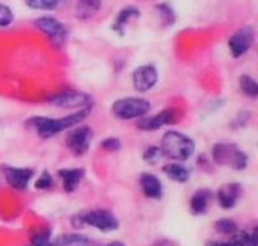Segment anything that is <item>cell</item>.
I'll return each instance as SVG.
<instances>
[{
  "label": "cell",
  "instance_id": "cell-1",
  "mask_svg": "<svg viewBox=\"0 0 258 246\" xmlns=\"http://www.w3.org/2000/svg\"><path fill=\"white\" fill-rule=\"evenodd\" d=\"M91 113V109H80L74 113H70L67 116L62 118H47V116H33L27 121V126H30L32 129L36 130L38 136L48 139L53 138L56 135H59L60 132L74 127L77 124H80L83 119H86Z\"/></svg>",
  "mask_w": 258,
  "mask_h": 246
},
{
  "label": "cell",
  "instance_id": "cell-2",
  "mask_svg": "<svg viewBox=\"0 0 258 246\" xmlns=\"http://www.w3.org/2000/svg\"><path fill=\"white\" fill-rule=\"evenodd\" d=\"M159 148L163 157L172 162H186L195 153V142L180 132L169 130L163 135Z\"/></svg>",
  "mask_w": 258,
  "mask_h": 246
},
{
  "label": "cell",
  "instance_id": "cell-3",
  "mask_svg": "<svg viewBox=\"0 0 258 246\" xmlns=\"http://www.w3.org/2000/svg\"><path fill=\"white\" fill-rule=\"evenodd\" d=\"M71 224L74 228L92 227L100 231H115L119 227L118 219L109 210H91L85 213H79L71 218Z\"/></svg>",
  "mask_w": 258,
  "mask_h": 246
},
{
  "label": "cell",
  "instance_id": "cell-4",
  "mask_svg": "<svg viewBox=\"0 0 258 246\" xmlns=\"http://www.w3.org/2000/svg\"><path fill=\"white\" fill-rule=\"evenodd\" d=\"M151 110V103L141 97H125L113 101L110 112L118 119H136Z\"/></svg>",
  "mask_w": 258,
  "mask_h": 246
},
{
  "label": "cell",
  "instance_id": "cell-5",
  "mask_svg": "<svg viewBox=\"0 0 258 246\" xmlns=\"http://www.w3.org/2000/svg\"><path fill=\"white\" fill-rule=\"evenodd\" d=\"M212 157L218 165L231 166L234 169H245L248 166V156L234 144L219 142L212 150Z\"/></svg>",
  "mask_w": 258,
  "mask_h": 246
},
{
  "label": "cell",
  "instance_id": "cell-6",
  "mask_svg": "<svg viewBox=\"0 0 258 246\" xmlns=\"http://www.w3.org/2000/svg\"><path fill=\"white\" fill-rule=\"evenodd\" d=\"M48 103L60 109H92L94 100L89 94L80 91H65L48 97Z\"/></svg>",
  "mask_w": 258,
  "mask_h": 246
},
{
  "label": "cell",
  "instance_id": "cell-7",
  "mask_svg": "<svg viewBox=\"0 0 258 246\" xmlns=\"http://www.w3.org/2000/svg\"><path fill=\"white\" fill-rule=\"evenodd\" d=\"M255 39V30L252 26H245L234 32L228 39V48L233 57H240L245 53H248L254 44Z\"/></svg>",
  "mask_w": 258,
  "mask_h": 246
},
{
  "label": "cell",
  "instance_id": "cell-8",
  "mask_svg": "<svg viewBox=\"0 0 258 246\" xmlns=\"http://www.w3.org/2000/svg\"><path fill=\"white\" fill-rule=\"evenodd\" d=\"M180 110L177 109H165L150 118H145L142 116L139 121H138V127L141 130H145V132H154V130H159L162 129L163 126H169V124H175L180 121Z\"/></svg>",
  "mask_w": 258,
  "mask_h": 246
},
{
  "label": "cell",
  "instance_id": "cell-9",
  "mask_svg": "<svg viewBox=\"0 0 258 246\" xmlns=\"http://www.w3.org/2000/svg\"><path fill=\"white\" fill-rule=\"evenodd\" d=\"M94 138V132L91 127L83 126L71 130L67 136V147L73 151L74 156H82L88 151Z\"/></svg>",
  "mask_w": 258,
  "mask_h": 246
},
{
  "label": "cell",
  "instance_id": "cell-10",
  "mask_svg": "<svg viewBox=\"0 0 258 246\" xmlns=\"http://www.w3.org/2000/svg\"><path fill=\"white\" fill-rule=\"evenodd\" d=\"M35 26L44 32L57 47H60L67 38V29L65 26L54 17H50V15H44V17H39L35 20Z\"/></svg>",
  "mask_w": 258,
  "mask_h": 246
},
{
  "label": "cell",
  "instance_id": "cell-11",
  "mask_svg": "<svg viewBox=\"0 0 258 246\" xmlns=\"http://www.w3.org/2000/svg\"><path fill=\"white\" fill-rule=\"evenodd\" d=\"M157 80H159L157 68L150 64L138 67L132 74L133 86L139 92H147V91L153 89L157 85Z\"/></svg>",
  "mask_w": 258,
  "mask_h": 246
},
{
  "label": "cell",
  "instance_id": "cell-12",
  "mask_svg": "<svg viewBox=\"0 0 258 246\" xmlns=\"http://www.w3.org/2000/svg\"><path fill=\"white\" fill-rule=\"evenodd\" d=\"M0 169L8 184L17 191H24L33 177V169H29V168H15V166L3 165Z\"/></svg>",
  "mask_w": 258,
  "mask_h": 246
},
{
  "label": "cell",
  "instance_id": "cell-13",
  "mask_svg": "<svg viewBox=\"0 0 258 246\" xmlns=\"http://www.w3.org/2000/svg\"><path fill=\"white\" fill-rule=\"evenodd\" d=\"M240 195H242V188L237 183H230V184L221 186V189L218 191V195H216L218 204L227 210L233 209L239 203Z\"/></svg>",
  "mask_w": 258,
  "mask_h": 246
},
{
  "label": "cell",
  "instance_id": "cell-14",
  "mask_svg": "<svg viewBox=\"0 0 258 246\" xmlns=\"http://www.w3.org/2000/svg\"><path fill=\"white\" fill-rule=\"evenodd\" d=\"M139 184H141V189H142V192H144V195L147 198H151V200L162 198V195H163V186H162L160 180L154 174L144 172L141 175Z\"/></svg>",
  "mask_w": 258,
  "mask_h": 246
},
{
  "label": "cell",
  "instance_id": "cell-15",
  "mask_svg": "<svg viewBox=\"0 0 258 246\" xmlns=\"http://www.w3.org/2000/svg\"><path fill=\"white\" fill-rule=\"evenodd\" d=\"M57 175L62 178V183H63V191L71 194L74 192L79 184L82 183L83 177H85V169L82 168H67V169H59L57 171Z\"/></svg>",
  "mask_w": 258,
  "mask_h": 246
},
{
  "label": "cell",
  "instance_id": "cell-16",
  "mask_svg": "<svg viewBox=\"0 0 258 246\" xmlns=\"http://www.w3.org/2000/svg\"><path fill=\"white\" fill-rule=\"evenodd\" d=\"M101 0H77L76 5V17L80 20L92 18L101 8Z\"/></svg>",
  "mask_w": 258,
  "mask_h": 246
},
{
  "label": "cell",
  "instance_id": "cell-17",
  "mask_svg": "<svg viewBox=\"0 0 258 246\" xmlns=\"http://www.w3.org/2000/svg\"><path fill=\"white\" fill-rule=\"evenodd\" d=\"M210 201H212V192L210 191H207V189L198 191L192 197V200H190V210H192V213L194 215H203V213H206Z\"/></svg>",
  "mask_w": 258,
  "mask_h": 246
},
{
  "label": "cell",
  "instance_id": "cell-18",
  "mask_svg": "<svg viewBox=\"0 0 258 246\" xmlns=\"http://www.w3.org/2000/svg\"><path fill=\"white\" fill-rule=\"evenodd\" d=\"M163 172H165L171 180H174V181H177V183H186V181L190 178V171H189L184 165L177 163V162L165 165V166H163Z\"/></svg>",
  "mask_w": 258,
  "mask_h": 246
},
{
  "label": "cell",
  "instance_id": "cell-19",
  "mask_svg": "<svg viewBox=\"0 0 258 246\" xmlns=\"http://www.w3.org/2000/svg\"><path fill=\"white\" fill-rule=\"evenodd\" d=\"M139 15H141V12H139V9L135 8V6L122 8V9L119 11L118 17H116L115 24L112 26V29L116 30L119 35H122V33H124V27L128 24V21H130L132 18H135V17H139Z\"/></svg>",
  "mask_w": 258,
  "mask_h": 246
},
{
  "label": "cell",
  "instance_id": "cell-20",
  "mask_svg": "<svg viewBox=\"0 0 258 246\" xmlns=\"http://www.w3.org/2000/svg\"><path fill=\"white\" fill-rule=\"evenodd\" d=\"M89 240L82 234H62L48 246H88Z\"/></svg>",
  "mask_w": 258,
  "mask_h": 246
},
{
  "label": "cell",
  "instance_id": "cell-21",
  "mask_svg": "<svg viewBox=\"0 0 258 246\" xmlns=\"http://www.w3.org/2000/svg\"><path fill=\"white\" fill-rule=\"evenodd\" d=\"M239 86H240V91H242L245 95L251 97V98H255L258 95L257 80H255L252 76H249V74L240 76V79H239Z\"/></svg>",
  "mask_w": 258,
  "mask_h": 246
},
{
  "label": "cell",
  "instance_id": "cell-22",
  "mask_svg": "<svg viewBox=\"0 0 258 246\" xmlns=\"http://www.w3.org/2000/svg\"><path fill=\"white\" fill-rule=\"evenodd\" d=\"M63 2L67 0H24L26 6L32 9H47V11H53L59 8Z\"/></svg>",
  "mask_w": 258,
  "mask_h": 246
},
{
  "label": "cell",
  "instance_id": "cell-23",
  "mask_svg": "<svg viewBox=\"0 0 258 246\" xmlns=\"http://www.w3.org/2000/svg\"><path fill=\"white\" fill-rule=\"evenodd\" d=\"M215 228L218 233L221 234H225V236H233L234 233H237V225L233 219H228V218H224V219H218L215 222Z\"/></svg>",
  "mask_w": 258,
  "mask_h": 246
},
{
  "label": "cell",
  "instance_id": "cell-24",
  "mask_svg": "<svg viewBox=\"0 0 258 246\" xmlns=\"http://www.w3.org/2000/svg\"><path fill=\"white\" fill-rule=\"evenodd\" d=\"M156 9H157L160 18H162L166 24H172V23L175 21V12H174V9H172L169 5L162 3V5H157Z\"/></svg>",
  "mask_w": 258,
  "mask_h": 246
},
{
  "label": "cell",
  "instance_id": "cell-25",
  "mask_svg": "<svg viewBox=\"0 0 258 246\" xmlns=\"http://www.w3.org/2000/svg\"><path fill=\"white\" fill-rule=\"evenodd\" d=\"M12 21H14V12H12V9L8 5L0 3V27H6Z\"/></svg>",
  "mask_w": 258,
  "mask_h": 246
},
{
  "label": "cell",
  "instance_id": "cell-26",
  "mask_svg": "<svg viewBox=\"0 0 258 246\" xmlns=\"http://www.w3.org/2000/svg\"><path fill=\"white\" fill-rule=\"evenodd\" d=\"M162 157H163V156H162V151H160L159 147H150V148H147V151L144 153V160L148 162V163H151V165H156Z\"/></svg>",
  "mask_w": 258,
  "mask_h": 246
},
{
  "label": "cell",
  "instance_id": "cell-27",
  "mask_svg": "<svg viewBox=\"0 0 258 246\" xmlns=\"http://www.w3.org/2000/svg\"><path fill=\"white\" fill-rule=\"evenodd\" d=\"M50 236H51L50 230H42L32 237L30 243L35 246H48L50 245Z\"/></svg>",
  "mask_w": 258,
  "mask_h": 246
},
{
  "label": "cell",
  "instance_id": "cell-28",
  "mask_svg": "<svg viewBox=\"0 0 258 246\" xmlns=\"http://www.w3.org/2000/svg\"><path fill=\"white\" fill-rule=\"evenodd\" d=\"M51 186H53V177L50 175L48 171H44V172L39 175V178L36 180L35 188L39 189V191H45V189H50Z\"/></svg>",
  "mask_w": 258,
  "mask_h": 246
},
{
  "label": "cell",
  "instance_id": "cell-29",
  "mask_svg": "<svg viewBox=\"0 0 258 246\" xmlns=\"http://www.w3.org/2000/svg\"><path fill=\"white\" fill-rule=\"evenodd\" d=\"M101 148L106 151H119L121 150V142L118 138H107L101 142Z\"/></svg>",
  "mask_w": 258,
  "mask_h": 246
},
{
  "label": "cell",
  "instance_id": "cell-30",
  "mask_svg": "<svg viewBox=\"0 0 258 246\" xmlns=\"http://www.w3.org/2000/svg\"><path fill=\"white\" fill-rule=\"evenodd\" d=\"M209 246H234V245H233V242L230 240V242H212Z\"/></svg>",
  "mask_w": 258,
  "mask_h": 246
},
{
  "label": "cell",
  "instance_id": "cell-31",
  "mask_svg": "<svg viewBox=\"0 0 258 246\" xmlns=\"http://www.w3.org/2000/svg\"><path fill=\"white\" fill-rule=\"evenodd\" d=\"M106 246H125L124 243H121V242H112V243H109V245Z\"/></svg>",
  "mask_w": 258,
  "mask_h": 246
},
{
  "label": "cell",
  "instance_id": "cell-32",
  "mask_svg": "<svg viewBox=\"0 0 258 246\" xmlns=\"http://www.w3.org/2000/svg\"><path fill=\"white\" fill-rule=\"evenodd\" d=\"M29 246H35V245H32V243H30V245H29Z\"/></svg>",
  "mask_w": 258,
  "mask_h": 246
}]
</instances>
